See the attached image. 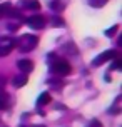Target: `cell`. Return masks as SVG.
I'll list each match as a JSON object with an SVG mask.
<instances>
[{
  "label": "cell",
  "instance_id": "obj_1",
  "mask_svg": "<svg viewBox=\"0 0 122 127\" xmlns=\"http://www.w3.org/2000/svg\"><path fill=\"white\" fill-rule=\"evenodd\" d=\"M37 45H39V37L33 35V33H24L22 37H19L17 40H15V47L19 49L20 54L32 52Z\"/></svg>",
  "mask_w": 122,
  "mask_h": 127
},
{
  "label": "cell",
  "instance_id": "obj_2",
  "mask_svg": "<svg viewBox=\"0 0 122 127\" xmlns=\"http://www.w3.org/2000/svg\"><path fill=\"white\" fill-rule=\"evenodd\" d=\"M50 72L55 74L57 77H65V75H69V74L72 72V67H70V64L67 62V60L54 57V62H50Z\"/></svg>",
  "mask_w": 122,
  "mask_h": 127
},
{
  "label": "cell",
  "instance_id": "obj_3",
  "mask_svg": "<svg viewBox=\"0 0 122 127\" xmlns=\"http://www.w3.org/2000/svg\"><path fill=\"white\" fill-rule=\"evenodd\" d=\"M112 59H116V50H105V52H102V54H99L92 62H90V67H100V65H104L105 62H109V60H112Z\"/></svg>",
  "mask_w": 122,
  "mask_h": 127
},
{
  "label": "cell",
  "instance_id": "obj_4",
  "mask_svg": "<svg viewBox=\"0 0 122 127\" xmlns=\"http://www.w3.org/2000/svg\"><path fill=\"white\" fill-rule=\"evenodd\" d=\"M15 47V38L0 37V57H7Z\"/></svg>",
  "mask_w": 122,
  "mask_h": 127
},
{
  "label": "cell",
  "instance_id": "obj_5",
  "mask_svg": "<svg viewBox=\"0 0 122 127\" xmlns=\"http://www.w3.org/2000/svg\"><path fill=\"white\" fill-rule=\"evenodd\" d=\"M25 24L30 29H33V30H42L45 27V19L42 15H32V17L25 19Z\"/></svg>",
  "mask_w": 122,
  "mask_h": 127
},
{
  "label": "cell",
  "instance_id": "obj_6",
  "mask_svg": "<svg viewBox=\"0 0 122 127\" xmlns=\"http://www.w3.org/2000/svg\"><path fill=\"white\" fill-rule=\"evenodd\" d=\"M19 8L32 10V12H39V10H40V3L37 2V0H20V2H19Z\"/></svg>",
  "mask_w": 122,
  "mask_h": 127
},
{
  "label": "cell",
  "instance_id": "obj_7",
  "mask_svg": "<svg viewBox=\"0 0 122 127\" xmlns=\"http://www.w3.org/2000/svg\"><path fill=\"white\" fill-rule=\"evenodd\" d=\"M17 67H19L20 72L29 74V72H32V70H33V62H32V60H29V59H20V60H17Z\"/></svg>",
  "mask_w": 122,
  "mask_h": 127
},
{
  "label": "cell",
  "instance_id": "obj_8",
  "mask_svg": "<svg viewBox=\"0 0 122 127\" xmlns=\"http://www.w3.org/2000/svg\"><path fill=\"white\" fill-rule=\"evenodd\" d=\"M49 7H50V10L54 13H60L65 10V7H67V0H52L50 3H49Z\"/></svg>",
  "mask_w": 122,
  "mask_h": 127
},
{
  "label": "cell",
  "instance_id": "obj_9",
  "mask_svg": "<svg viewBox=\"0 0 122 127\" xmlns=\"http://www.w3.org/2000/svg\"><path fill=\"white\" fill-rule=\"evenodd\" d=\"M29 74H24V72H22V74H19V75H15L12 79V85L13 87H15V89H20V87H24V85H25L27 82H29Z\"/></svg>",
  "mask_w": 122,
  "mask_h": 127
},
{
  "label": "cell",
  "instance_id": "obj_10",
  "mask_svg": "<svg viewBox=\"0 0 122 127\" xmlns=\"http://www.w3.org/2000/svg\"><path fill=\"white\" fill-rule=\"evenodd\" d=\"M8 107H10V97L7 92L0 90V110H7Z\"/></svg>",
  "mask_w": 122,
  "mask_h": 127
},
{
  "label": "cell",
  "instance_id": "obj_11",
  "mask_svg": "<svg viewBox=\"0 0 122 127\" xmlns=\"http://www.w3.org/2000/svg\"><path fill=\"white\" fill-rule=\"evenodd\" d=\"M50 102H52V95L49 92H42V95L37 99V107H44V105L50 104Z\"/></svg>",
  "mask_w": 122,
  "mask_h": 127
},
{
  "label": "cell",
  "instance_id": "obj_12",
  "mask_svg": "<svg viewBox=\"0 0 122 127\" xmlns=\"http://www.w3.org/2000/svg\"><path fill=\"white\" fill-rule=\"evenodd\" d=\"M50 25L55 29H62V27H65V20L62 17H59V13H55L50 17Z\"/></svg>",
  "mask_w": 122,
  "mask_h": 127
},
{
  "label": "cell",
  "instance_id": "obj_13",
  "mask_svg": "<svg viewBox=\"0 0 122 127\" xmlns=\"http://www.w3.org/2000/svg\"><path fill=\"white\" fill-rule=\"evenodd\" d=\"M7 17H10V19H15L17 22L24 20V15H22V12H20L19 8H12V7H10V10L7 12Z\"/></svg>",
  "mask_w": 122,
  "mask_h": 127
},
{
  "label": "cell",
  "instance_id": "obj_14",
  "mask_svg": "<svg viewBox=\"0 0 122 127\" xmlns=\"http://www.w3.org/2000/svg\"><path fill=\"white\" fill-rule=\"evenodd\" d=\"M62 50H64V54H67V55H77V54H79V49L72 44V42H69L67 45H64Z\"/></svg>",
  "mask_w": 122,
  "mask_h": 127
},
{
  "label": "cell",
  "instance_id": "obj_15",
  "mask_svg": "<svg viewBox=\"0 0 122 127\" xmlns=\"http://www.w3.org/2000/svg\"><path fill=\"white\" fill-rule=\"evenodd\" d=\"M10 3H8V2H3V3H2V5H0V20L3 19V17H7V12H8V10H10Z\"/></svg>",
  "mask_w": 122,
  "mask_h": 127
},
{
  "label": "cell",
  "instance_id": "obj_16",
  "mask_svg": "<svg viewBox=\"0 0 122 127\" xmlns=\"http://www.w3.org/2000/svg\"><path fill=\"white\" fill-rule=\"evenodd\" d=\"M89 2L90 7H94V8H100V7H104L109 0H87Z\"/></svg>",
  "mask_w": 122,
  "mask_h": 127
},
{
  "label": "cell",
  "instance_id": "obj_17",
  "mask_svg": "<svg viewBox=\"0 0 122 127\" xmlns=\"http://www.w3.org/2000/svg\"><path fill=\"white\" fill-rule=\"evenodd\" d=\"M117 30H119V25H112L110 29H107V30L104 32V33H105L107 37H112V35H116V33H117Z\"/></svg>",
  "mask_w": 122,
  "mask_h": 127
},
{
  "label": "cell",
  "instance_id": "obj_18",
  "mask_svg": "<svg viewBox=\"0 0 122 127\" xmlns=\"http://www.w3.org/2000/svg\"><path fill=\"white\" fill-rule=\"evenodd\" d=\"M19 29H20V24H19V22H15V24H13V22H10V24L7 25V30H8V32H17Z\"/></svg>",
  "mask_w": 122,
  "mask_h": 127
},
{
  "label": "cell",
  "instance_id": "obj_19",
  "mask_svg": "<svg viewBox=\"0 0 122 127\" xmlns=\"http://www.w3.org/2000/svg\"><path fill=\"white\" fill-rule=\"evenodd\" d=\"M85 127H104V126L100 124V121H97V119H94V121H90V122H89V124H87Z\"/></svg>",
  "mask_w": 122,
  "mask_h": 127
},
{
  "label": "cell",
  "instance_id": "obj_20",
  "mask_svg": "<svg viewBox=\"0 0 122 127\" xmlns=\"http://www.w3.org/2000/svg\"><path fill=\"white\" fill-rule=\"evenodd\" d=\"M121 60H116V62H114V64H112V69H114V70H121L122 69V65H121Z\"/></svg>",
  "mask_w": 122,
  "mask_h": 127
},
{
  "label": "cell",
  "instance_id": "obj_21",
  "mask_svg": "<svg viewBox=\"0 0 122 127\" xmlns=\"http://www.w3.org/2000/svg\"><path fill=\"white\" fill-rule=\"evenodd\" d=\"M30 127H44V126H30Z\"/></svg>",
  "mask_w": 122,
  "mask_h": 127
}]
</instances>
